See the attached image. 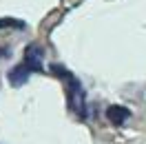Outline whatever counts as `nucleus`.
<instances>
[{
    "label": "nucleus",
    "instance_id": "7ed1b4c3",
    "mask_svg": "<svg viewBox=\"0 0 146 144\" xmlns=\"http://www.w3.org/2000/svg\"><path fill=\"white\" fill-rule=\"evenodd\" d=\"M128 117H131V111H128L126 107H122V104H113V107L106 109V120H109L111 124H115V126L124 124Z\"/></svg>",
    "mask_w": 146,
    "mask_h": 144
},
{
    "label": "nucleus",
    "instance_id": "20e7f679",
    "mask_svg": "<svg viewBox=\"0 0 146 144\" xmlns=\"http://www.w3.org/2000/svg\"><path fill=\"white\" fill-rule=\"evenodd\" d=\"M29 75H31V71H29L25 64H18V67H13L9 73H7V80L13 84V87H22V84H27Z\"/></svg>",
    "mask_w": 146,
    "mask_h": 144
},
{
    "label": "nucleus",
    "instance_id": "f03ea898",
    "mask_svg": "<svg viewBox=\"0 0 146 144\" xmlns=\"http://www.w3.org/2000/svg\"><path fill=\"white\" fill-rule=\"evenodd\" d=\"M25 67H27L31 73H40L42 71V49L38 45H29L25 49Z\"/></svg>",
    "mask_w": 146,
    "mask_h": 144
},
{
    "label": "nucleus",
    "instance_id": "39448f33",
    "mask_svg": "<svg viewBox=\"0 0 146 144\" xmlns=\"http://www.w3.org/2000/svg\"><path fill=\"white\" fill-rule=\"evenodd\" d=\"M2 27H16V29H25V22H22V20L2 18V20H0V29H2Z\"/></svg>",
    "mask_w": 146,
    "mask_h": 144
},
{
    "label": "nucleus",
    "instance_id": "f257e3e1",
    "mask_svg": "<svg viewBox=\"0 0 146 144\" xmlns=\"http://www.w3.org/2000/svg\"><path fill=\"white\" fill-rule=\"evenodd\" d=\"M51 71H53L60 80L66 82V100H69V107L84 120V117H86V102H84V91H82V87H80V82L75 80L64 67H60V64H51Z\"/></svg>",
    "mask_w": 146,
    "mask_h": 144
}]
</instances>
